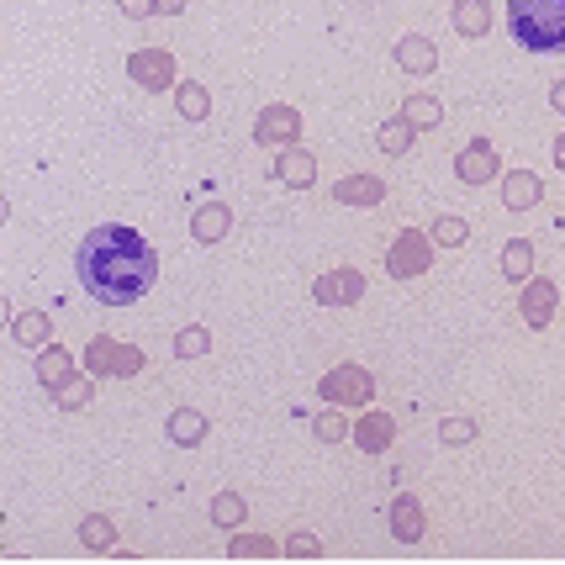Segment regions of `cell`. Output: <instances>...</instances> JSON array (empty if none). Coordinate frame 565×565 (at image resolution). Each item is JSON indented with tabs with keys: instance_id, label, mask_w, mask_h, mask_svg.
I'll return each mask as SVG.
<instances>
[{
	"instance_id": "6da1fadb",
	"label": "cell",
	"mask_w": 565,
	"mask_h": 565,
	"mask_svg": "<svg viewBox=\"0 0 565 565\" xmlns=\"http://www.w3.org/2000/svg\"><path fill=\"white\" fill-rule=\"evenodd\" d=\"M74 270H80L85 291L96 301L127 307V301L154 291L159 254H154V243H148L138 228H127V222H96V228L85 233L80 254H74Z\"/></svg>"
},
{
	"instance_id": "7a4b0ae2",
	"label": "cell",
	"mask_w": 565,
	"mask_h": 565,
	"mask_svg": "<svg viewBox=\"0 0 565 565\" xmlns=\"http://www.w3.org/2000/svg\"><path fill=\"white\" fill-rule=\"evenodd\" d=\"M507 32L529 53H565V0H507Z\"/></svg>"
},
{
	"instance_id": "3957f363",
	"label": "cell",
	"mask_w": 565,
	"mask_h": 565,
	"mask_svg": "<svg viewBox=\"0 0 565 565\" xmlns=\"http://www.w3.org/2000/svg\"><path fill=\"white\" fill-rule=\"evenodd\" d=\"M85 370L90 375H138L143 370V349L101 333V338H90V344H85Z\"/></svg>"
},
{
	"instance_id": "277c9868",
	"label": "cell",
	"mask_w": 565,
	"mask_h": 565,
	"mask_svg": "<svg viewBox=\"0 0 565 565\" xmlns=\"http://www.w3.org/2000/svg\"><path fill=\"white\" fill-rule=\"evenodd\" d=\"M317 391H323V402H333V407H365L375 381H370V370H360V365H333L323 381H317Z\"/></svg>"
},
{
	"instance_id": "5b68a950",
	"label": "cell",
	"mask_w": 565,
	"mask_h": 565,
	"mask_svg": "<svg viewBox=\"0 0 565 565\" xmlns=\"http://www.w3.org/2000/svg\"><path fill=\"white\" fill-rule=\"evenodd\" d=\"M428 265H433V238H423V228L397 233V243H391V254H386V270L397 280H418Z\"/></svg>"
},
{
	"instance_id": "8992f818",
	"label": "cell",
	"mask_w": 565,
	"mask_h": 565,
	"mask_svg": "<svg viewBox=\"0 0 565 565\" xmlns=\"http://www.w3.org/2000/svg\"><path fill=\"white\" fill-rule=\"evenodd\" d=\"M127 80L143 85V90H175V53H169V48L127 53Z\"/></svg>"
},
{
	"instance_id": "52a82bcc",
	"label": "cell",
	"mask_w": 565,
	"mask_h": 565,
	"mask_svg": "<svg viewBox=\"0 0 565 565\" xmlns=\"http://www.w3.org/2000/svg\"><path fill=\"white\" fill-rule=\"evenodd\" d=\"M296 133H301L296 106H265L254 122V143H265V148H286V143H296Z\"/></svg>"
},
{
	"instance_id": "ba28073f",
	"label": "cell",
	"mask_w": 565,
	"mask_h": 565,
	"mask_svg": "<svg viewBox=\"0 0 565 565\" xmlns=\"http://www.w3.org/2000/svg\"><path fill=\"white\" fill-rule=\"evenodd\" d=\"M312 296L323 301V307H354V301L365 296V275L360 270H328V275H317Z\"/></svg>"
},
{
	"instance_id": "9c48e42d",
	"label": "cell",
	"mask_w": 565,
	"mask_h": 565,
	"mask_svg": "<svg viewBox=\"0 0 565 565\" xmlns=\"http://www.w3.org/2000/svg\"><path fill=\"white\" fill-rule=\"evenodd\" d=\"M455 175L465 180V185H486L492 175H502V164H497V148L486 143V138H476V143H465L460 154H455Z\"/></svg>"
},
{
	"instance_id": "30bf717a",
	"label": "cell",
	"mask_w": 565,
	"mask_h": 565,
	"mask_svg": "<svg viewBox=\"0 0 565 565\" xmlns=\"http://www.w3.org/2000/svg\"><path fill=\"white\" fill-rule=\"evenodd\" d=\"M423 529H428L423 502L412 497V492L391 497V539H397V544H418V539H423Z\"/></svg>"
},
{
	"instance_id": "8fae6325",
	"label": "cell",
	"mask_w": 565,
	"mask_h": 565,
	"mask_svg": "<svg viewBox=\"0 0 565 565\" xmlns=\"http://www.w3.org/2000/svg\"><path fill=\"white\" fill-rule=\"evenodd\" d=\"M518 307H523V323H529V328H550V317H555V307H560L555 280H529Z\"/></svg>"
},
{
	"instance_id": "7c38bea8",
	"label": "cell",
	"mask_w": 565,
	"mask_h": 565,
	"mask_svg": "<svg viewBox=\"0 0 565 565\" xmlns=\"http://www.w3.org/2000/svg\"><path fill=\"white\" fill-rule=\"evenodd\" d=\"M539 196H544V180L534 169H507L502 175V206L507 212H529V206H539Z\"/></svg>"
},
{
	"instance_id": "4fadbf2b",
	"label": "cell",
	"mask_w": 565,
	"mask_h": 565,
	"mask_svg": "<svg viewBox=\"0 0 565 565\" xmlns=\"http://www.w3.org/2000/svg\"><path fill=\"white\" fill-rule=\"evenodd\" d=\"M391 439H397V418H391V412H365V418L354 423V444H360L365 455L391 449Z\"/></svg>"
},
{
	"instance_id": "5bb4252c",
	"label": "cell",
	"mask_w": 565,
	"mask_h": 565,
	"mask_svg": "<svg viewBox=\"0 0 565 565\" xmlns=\"http://www.w3.org/2000/svg\"><path fill=\"white\" fill-rule=\"evenodd\" d=\"M333 201L338 206H381L386 201V180L381 175H349L333 185Z\"/></svg>"
},
{
	"instance_id": "9a60e30c",
	"label": "cell",
	"mask_w": 565,
	"mask_h": 565,
	"mask_svg": "<svg viewBox=\"0 0 565 565\" xmlns=\"http://www.w3.org/2000/svg\"><path fill=\"white\" fill-rule=\"evenodd\" d=\"M275 180H286V185H296V191H307V185L317 180V159L307 154V148H280Z\"/></svg>"
},
{
	"instance_id": "2e32d148",
	"label": "cell",
	"mask_w": 565,
	"mask_h": 565,
	"mask_svg": "<svg viewBox=\"0 0 565 565\" xmlns=\"http://www.w3.org/2000/svg\"><path fill=\"white\" fill-rule=\"evenodd\" d=\"M37 381H43L48 391H59L64 381H74V354H69V349H59V344L37 349Z\"/></svg>"
},
{
	"instance_id": "e0dca14e",
	"label": "cell",
	"mask_w": 565,
	"mask_h": 565,
	"mask_svg": "<svg viewBox=\"0 0 565 565\" xmlns=\"http://www.w3.org/2000/svg\"><path fill=\"white\" fill-rule=\"evenodd\" d=\"M228 228H233V212L222 201H206V206H196V217H191V233H196V243H217V238H228Z\"/></svg>"
},
{
	"instance_id": "ac0fdd59",
	"label": "cell",
	"mask_w": 565,
	"mask_h": 565,
	"mask_svg": "<svg viewBox=\"0 0 565 565\" xmlns=\"http://www.w3.org/2000/svg\"><path fill=\"white\" fill-rule=\"evenodd\" d=\"M397 64L407 74H433V69H439V48H433L428 37L412 32V37H402V43H397Z\"/></svg>"
},
{
	"instance_id": "d6986e66",
	"label": "cell",
	"mask_w": 565,
	"mask_h": 565,
	"mask_svg": "<svg viewBox=\"0 0 565 565\" xmlns=\"http://www.w3.org/2000/svg\"><path fill=\"white\" fill-rule=\"evenodd\" d=\"M11 338L16 344H27V349H48V338H53V317L48 312H16V323H11Z\"/></svg>"
},
{
	"instance_id": "ffe728a7",
	"label": "cell",
	"mask_w": 565,
	"mask_h": 565,
	"mask_svg": "<svg viewBox=\"0 0 565 565\" xmlns=\"http://www.w3.org/2000/svg\"><path fill=\"white\" fill-rule=\"evenodd\" d=\"M206 423L196 407H180V412H169V444H180V449H196L201 439H206Z\"/></svg>"
},
{
	"instance_id": "44dd1931",
	"label": "cell",
	"mask_w": 565,
	"mask_h": 565,
	"mask_svg": "<svg viewBox=\"0 0 565 565\" xmlns=\"http://www.w3.org/2000/svg\"><path fill=\"white\" fill-rule=\"evenodd\" d=\"M449 22H455L460 37H486L492 32V6H486V0H460V6L449 11Z\"/></svg>"
},
{
	"instance_id": "7402d4cb",
	"label": "cell",
	"mask_w": 565,
	"mask_h": 565,
	"mask_svg": "<svg viewBox=\"0 0 565 565\" xmlns=\"http://www.w3.org/2000/svg\"><path fill=\"white\" fill-rule=\"evenodd\" d=\"M175 106H180L185 122H206V117H212V90L196 85V80H180L175 85Z\"/></svg>"
},
{
	"instance_id": "603a6c76",
	"label": "cell",
	"mask_w": 565,
	"mask_h": 565,
	"mask_svg": "<svg viewBox=\"0 0 565 565\" xmlns=\"http://www.w3.org/2000/svg\"><path fill=\"white\" fill-rule=\"evenodd\" d=\"M412 138H418V127H412L407 117H391V122H381V133H375L381 154H391V159H402L407 148H412Z\"/></svg>"
},
{
	"instance_id": "cb8c5ba5",
	"label": "cell",
	"mask_w": 565,
	"mask_h": 565,
	"mask_svg": "<svg viewBox=\"0 0 565 565\" xmlns=\"http://www.w3.org/2000/svg\"><path fill=\"white\" fill-rule=\"evenodd\" d=\"M502 275H507V280H529V275H534V243H529V238H513V243L502 249Z\"/></svg>"
},
{
	"instance_id": "d4e9b609",
	"label": "cell",
	"mask_w": 565,
	"mask_h": 565,
	"mask_svg": "<svg viewBox=\"0 0 565 565\" xmlns=\"http://www.w3.org/2000/svg\"><path fill=\"white\" fill-rule=\"evenodd\" d=\"M80 544L85 550H117V523H111L106 513H90L80 523Z\"/></svg>"
},
{
	"instance_id": "484cf974",
	"label": "cell",
	"mask_w": 565,
	"mask_h": 565,
	"mask_svg": "<svg viewBox=\"0 0 565 565\" xmlns=\"http://www.w3.org/2000/svg\"><path fill=\"white\" fill-rule=\"evenodd\" d=\"M402 117H407L412 127H423V133H428V127H439V122H444V106L433 101V96H407V101H402Z\"/></svg>"
},
{
	"instance_id": "4316f807",
	"label": "cell",
	"mask_w": 565,
	"mask_h": 565,
	"mask_svg": "<svg viewBox=\"0 0 565 565\" xmlns=\"http://www.w3.org/2000/svg\"><path fill=\"white\" fill-rule=\"evenodd\" d=\"M439 249H460V243L470 238V222L465 217H433V233H428Z\"/></svg>"
},
{
	"instance_id": "83f0119b",
	"label": "cell",
	"mask_w": 565,
	"mask_h": 565,
	"mask_svg": "<svg viewBox=\"0 0 565 565\" xmlns=\"http://www.w3.org/2000/svg\"><path fill=\"white\" fill-rule=\"evenodd\" d=\"M53 402H59L64 412H80V407H90V402H96V386H90V381H80V375H74V381H64L59 391H53Z\"/></svg>"
},
{
	"instance_id": "f1b7e54d",
	"label": "cell",
	"mask_w": 565,
	"mask_h": 565,
	"mask_svg": "<svg viewBox=\"0 0 565 565\" xmlns=\"http://www.w3.org/2000/svg\"><path fill=\"white\" fill-rule=\"evenodd\" d=\"M243 513H249V507H243V497H238V492L212 497V523H217V529H238Z\"/></svg>"
},
{
	"instance_id": "f546056e",
	"label": "cell",
	"mask_w": 565,
	"mask_h": 565,
	"mask_svg": "<svg viewBox=\"0 0 565 565\" xmlns=\"http://www.w3.org/2000/svg\"><path fill=\"white\" fill-rule=\"evenodd\" d=\"M228 555L233 560H270L275 555V539H265V534H238L228 544Z\"/></svg>"
},
{
	"instance_id": "4dcf8cb0",
	"label": "cell",
	"mask_w": 565,
	"mask_h": 565,
	"mask_svg": "<svg viewBox=\"0 0 565 565\" xmlns=\"http://www.w3.org/2000/svg\"><path fill=\"white\" fill-rule=\"evenodd\" d=\"M206 349H212V333H206L201 323H191V328H180V338H175V354H180V360H201Z\"/></svg>"
},
{
	"instance_id": "1f68e13d",
	"label": "cell",
	"mask_w": 565,
	"mask_h": 565,
	"mask_svg": "<svg viewBox=\"0 0 565 565\" xmlns=\"http://www.w3.org/2000/svg\"><path fill=\"white\" fill-rule=\"evenodd\" d=\"M312 428H317V439H323V444H344V439H354V423L344 418V412H323V418H317Z\"/></svg>"
},
{
	"instance_id": "d6a6232c",
	"label": "cell",
	"mask_w": 565,
	"mask_h": 565,
	"mask_svg": "<svg viewBox=\"0 0 565 565\" xmlns=\"http://www.w3.org/2000/svg\"><path fill=\"white\" fill-rule=\"evenodd\" d=\"M439 439L444 444H470V439H476V423H470V418H444L439 423Z\"/></svg>"
},
{
	"instance_id": "836d02e7",
	"label": "cell",
	"mask_w": 565,
	"mask_h": 565,
	"mask_svg": "<svg viewBox=\"0 0 565 565\" xmlns=\"http://www.w3.org/2000/svg\"><path fill=\"white\" fill-rule=\"evenodd\" d=\"M286 555H291V560H317V555H323V544H317V534L301 529V534L286 539Z\"/></svg>"
},
{
	"instance_id": "e575fe53",
	"label": "cell",
	"mask_w": 565,
	"mask_h": 565,
	"mask_svg": "<svg viewBox=\"0 0 565 565\" xmlns=\"http://www.w3.org/2000/svg\"><path fill=\"white\" fill-rule=\"evenodd\" d=\"M117 11H122V16H133V22H138V16H148V11H154V0H117Z\"/></svg>"
},
{
	"instance_id": "d590c367",
	"label": "cell",
	"mask_w": 565,
	"mask_h": 565,
	"mask_svg": "<svg viewBox=\"0 0 565 565\" xmlns=\"http://www.w3.org/2000/svg\"><path fill=\"white\" fill-rule=\"evenodd\" d=\"M550 106H555L560 117H565V80H555V85H550Z\"/></svg>"
},
{
	"instance_id": "8d00e7d4",
	"label": "cell",
	"mask_w": 565,
	"mask_h": 565,
	"mask_svg": "<svg viewBox=\"0 0 565 565\" xmlns=\"http://www.w3.org/2000/svg\"><path fill=\"white\" fill-rule=\"evenodd\" d=\"M154 11H164V16H180V11H185V0H154Z\"/></svg>"
},
{
	"instance_id": "74e56055",
	"label": "cell",
	"mask_w": 565,
	"mask_h": 565,
	"mask_svg": "<svg viewBox=\"0 0 565 565\" xmlns=\"http://www.w3.org/2000/svg\"><path fill=\"white\" fill-rule=\"evenodd\" d=\"M555 164H560V169H565V133H560V138H555Z\"/></svg>"
}]
</instances>
